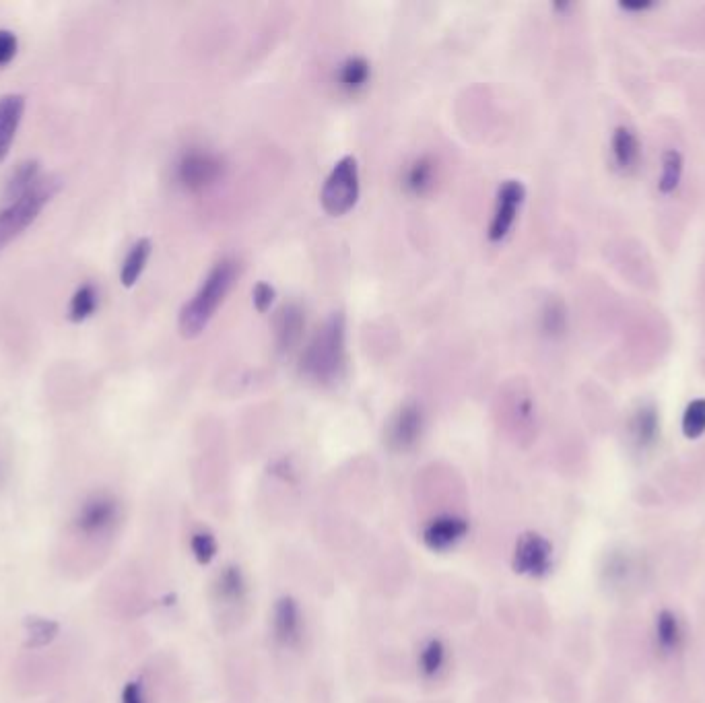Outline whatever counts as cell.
Listing matches in <instances>:
<instances>
[{
  "label": "cell",
  "mask_w": 705,
  "mask_h": 703,
  "mask_svg": "<svg viewBox=\"0 0 705 703\" xmlns=\"http://www.w3.org/2000/svg\"><path fill=\"white\" fill-rule=\"evenodd\" d=\"M235 275H238V262L233 258H221L213 264V269L209 271L205 281L200 283L198 291L180 312L178 326L182 337L194 339L209 326V322L215 318L217 310L225 301L235 281Z\"/></svg>",
  "instance_id": "cell-1"
},
{
  "label": "cell",
  "mask_w": 705,
  "mask_h": 703,
  "mask_svg": "<svg viewBox=\"0 0 705 703\" xmlns=\"http://www.w3.org/2000/svg\"><path fill=\"white\" fill-rule=\"evenodd\" d=\"M345 337L347 332L343 314H332L314 334L304 355H301V372H304V376L320 384L337 382L347 365Z\"/></svg>",
  "instance_id": "cell-2"
},
{
  "label": "cell",
  "mask_w": 705,
  "mask_h": 703,
  "mask_svg": "<svg viewBox=\"0 0 705 703\" xmlns=\"http://www.w3.org/2000/svg\"><path fill=\"white\" fill-rule=\"evenodd\" d=\"M60 186L62 180L58 176H42L25 194L11 200V203L0 211V250H5L40 217L44 207L58 194Z\"/></svg>",
  "instance_id": "cell-3"
},
{
  "label": "cell",
  "mask_w": 705,
  "mask_h": 703,
  "mask_svg": "<svg viewBox=\"0 0 705 703\" xmlns=\"http://www.w3.org/2000/svg\"><path fill=\"white\" fill-rule=\"evenodd\" d=\"M225 172L221 155L207 147H188L174 163V180L186 192H203L215 186Z\"/></svg>",
  "instance_id": "cell-4"
},
{
  "label": "cell",
  "mask_w": 705,
  "mask_h": 703,
  "mask_svg": "<svg viewBox=\"0 0 705 703\" xmlns=\"http://www.w3.org/2000/svg\"><path fill=\"white\" fill-rule=\"evenodd\" d=\"M359 198V165L353 155H347L334 163L332 172L328 174L322 192L320 203L322 209L332 215L341 217L347 215Z\"/></svg>",
  "instance_id": "cell-5"
},
{
  "label": "cell",
  "mask_w": 705,
  "mask_h": 703,
  "mask_svg": "<svg viewBox=\"0 0 705 703\" xmlns=\"http://www.w3.org/2000/svg\"><path fill=\"white\" fill-rule=\"evenodd\" d=\"M122 510L118 499L108 495V493H95L87 497L81 508L75 514V530L87 539H97L104 537V534L112 532L114 526L120 522Z\"/></svg>",
  "instance_id": "cell-6"
},
{
  "label": "cell",
  "mask_w": 705,
  "mask_h": 703,
  "mask_svg": "<svg viewBox=\"0 0 705 703\" xmlns=\"http://www.w3.org/2000/svg\"><path fill=\"white\" fill-rule=\"evenodd\" d=\"M524 200H526V188L522 182L506 180L499 186L493 217L489 223L491 242H503L510 236V231L522 211Z\"/></svg>",
  "instance_id": "cell-7"
},
{
  "label": "cell",
  "mask_w": 705,
  "mask_h": 703,
  "mask_svg": "<svg viewBox=\"0 0 705 703\" xmlns=\"http://www.w3.org/2000/svg\"><path fill=\"white\" fill-rule=\"evenodd\" d=\"M425 427L423 411L417 403L402 405L396 415L390 419L386 429V442L388 448L394 452H409L421 440V433Z\"/></svg>",
  "instance_id": "cell-8"
},
{
  "label": "cell",
  "mask_w": 705,
  "mask_h": 703,
  "mask_svg": "<svg viewBox=\"0 0 705 703\" xmlns=\"http://www.w3.org/2000/svg\"><path fill=\"white\" fill-rule=\"evenodd\" d=\"M553 565V547L551 543L541 537V534L528 532L516 545L514 567L516 572L530 576V578H543L549 574Z\"/></svg>",
  "instance_id": "cell-9"
},
{
  "label": "cell",
  "mask_w": 705,
  "mask_h": 703,
  "mask_svg": "<svg viewBox=\"0 0 705 703\" xmlns=\"http://www.w3.org/2000/svg\"><path fill=\"white\" fill-rule=\"evenodd\" d=\"M468 530V524L462 516L456 514H440L433 516L423 528V541L433 551H446L456 547Z\"/></svg>",
  "instance_id": "cell-10"
},
{
  "label": "cell",
  "mask_w": 705,
  "mask_h": 703,
  "mask_svg": "<svg viewBox=\"0 0 705 703\" xmlns=\"http://www.w3.org/2000/svg\"><path fill=\"white\" fill-rule=\"evenodd\" d=\"M642 157V143L633 126L621 124L613 130L611 137V159L619 174H631L637 170Z\"/></svg>",
  "instance_id": "cell-11"
},
{
  "label": "cell",
  "mask_w": 705,
  "mask_h": 703,
  "mask_svg": "<svg viewBox=\"0 0 705 703\" xmlns=\"http://www.w3.org/2000/svg\"><path fill=\"white\" fill-rule=\"evenodd\" d=\"M301 611L295 605L293 600L283 598L281 602H277L275 613H273V638L279 646L283 648H297L304 640V623H301Z\"/></svg>",
  "instance_id": "cell-12"
},
{
  "label": "cell",
  "mask_w": 705,
  "mask_h": 703,
  "mask_svg": "<svg viewBox=\"0 0 705 703\" xmlns=\"http://www.w3.org/2000/svg\"><path fill=\"white\" fill-rule=\"evenodd\" d=\"M629 438L635 450L648 452L660 438V415L652 403L637 407L629 419Z\"/></svg>",
  "instance_id": "cell-13"
},
{
  "label": "cell",
  "mask_w": 705,
  "mask_h": 703,
  "mask_svg": "<svg viewBox=\"0 0 705 703\" xmlns=\"http://www.w3.org/2000/svg\"><path fill=\"white\" fill-rule=\"evenodd\" d=\"M25 112V95L7 93L0 97V161H5Z\"/></svg>",
  "instance_id": "cell-14"
},
{
  "label": "cell",
  "mask_w": 705,
  "mask_h": 703,
  "mask_svg": "<svg viewBox=\"0 0 705 703\" xmlns=\"http://www.w3.org/2000/svg\"><path fill=\"white\" fill-rule=\"evenodd\" d=\"M685 644V627L675 611H660L654 619V646L662 656L681 652Z\"/></svg>",
  "instance_id": "cell-15"
},
{
  "label": "cell",
  "mask_w": 705,
  "mask_h": 703,
  "mask_svg": "<svg viewBox=\"0 0 705 703\" xmlns=\"http://www.w3.org/2000/svg\"><path fill=\"white\" fill-rule=\"evenodd\" d=\"M438 182V161L429 155L413 159L402 174V188L411 196H425Z\"/></svg>",
  "instance_id": "cell-16"
},
{
  "label": "cell",
  "mask_w": 705,
  "mask_h": 703,
  "mask_svg": "<svg viewBox=\"0 0 705 703\" xmlns=\"http://www.w3.org/2000/svg\"><path fill=\"white\" fill-rule=\"evenodd\" d=\"M334 81H337L341 93L359 95L372 81V66L363 56H349L339 64L337 73H334Z\"/></svg>",
  "instance_id": "cell-17"
},
{
  "label": "cell",
  "mask_w": 705,
  "mask_h": 703,
  "mask_svg": "<svg viewBox=\"0 0 705 703\" xmlns=\"http://www.w3.org/2000/svg\"><path fill=\"white\" fill-rule=\"evenodd\" d=\"M248 596V588L240 567H225L215 580V602L219 607L235 609L242 607Z\"/></svg>",
  "instance_id": "cell-18"
},
{
  "label": "cell",
  "mask_w": 705,
  "mask_h": 703,
  "mask_svg": "<svg viewBox=\"0 0 705 703\" xmlns=\"http://www.w3.org/2000/svg\"><path fill=\"white\" fill-rule=\"evenodd\" d=\"M304 326H306V318H304V312H301V308L295 304L285 306L275 320V334H277L279 351H283V353L291 351L301 341Z\"/></svg>",
  "instance_id": "cell-19"
},
{
  "label": "cell",
  "mask_w": 705,
  "mask_h": 703,
  "mask_svg": "<svg viewBox=\"0 0 705 703\" xmlns=\"http://www.w3.org/2000/svg\"><path fill=\"white\" fill-rule=\"evenodd\" d=\"M685 174V157L679 149H666L660 159V176H658V192L662 196L675 194L681 186Z\"/></svg>",
  "instance_id": "cell-20"
},
{
  "label": "cell",
  "mask_w": 705,
  "mask_h": 703,
  "mask_svg": "<svg viewBox=\"0 0 705 703\" xmlns=\"http://www.w3.org/2000/svg\"><path fill=\"white\" fill-rule=\"evenodd\" d=\"M151 252H153V244L149 238H141L139 242H134L130 246V250L122 262V269H120V281L124 287H132L141 279L143 271L147 269Z\"/></svg>",
  "instance_id": "cell-21"
},
{
  "label": "cell",
  "mask_w": 705,
  "mask_h": 703,
  "mask_svg": "<svg viewBox=\"0 0 705 703\" xmlns=\"http://www.w3.org/2000/svg\"><path fill=\"white\" fill-rule=\"evenodd\" d=\"M448 666V650L440 640H429L419 650V671L425 679H440Z\"/></svg>",
  "instance_id": "cell-22"
},
{
  "label": "cell",
  "mask_w": 705,
  "mask_h": 703,
  "mask_svg": "<svg viewBox=\"0 0 705 703\" xmlns=\"http://www.w3.org/2000/svg\"><path fill=\"white\" fill-rule=\"evenodd\" d=\"M58 623L44 617H27L25 619V646L27 648H46L58 635Z\"/></svg>",
  "instance_id": "cell-23"
},
{
  "label": "cell",
  "mask_w": 705,
  "mask_h": 703,
  "mask_svg": "<svg viewBox=\"0 0 705 703\" xmlns=\"http://www.w3.org/2000/svg\"><path fill=\"white\" fill-rule=\"evenodd\" d=\"M40 161L36 159H29V161H23L15 167V172L11 174L9 182H7V198H9V203L15 198H19L21 194H25L33 184H36L40 180Z\"/></svg>",
  "instance_id": "cell-24"
},
{
  "label": "cell",
  "mask_w": 705,
  "mask_h": 703,
  "mask_svg": "<svg viewBox=\"0 0 705 703\" xmlns=\"http://www.w3.org/2000/svg\"><path fill=\"white\" fill-rule=\"evenodd\" d=\"M541 330L549 339H561L567 332V308L561 299H549L541 312Z\"/></svg>",
  "instance_id": "cell-25"
},
{
  "label": "cell",
  "mask_w": 705,
  "mask_h": 703,
  "mask_svg": "<svg viewBox=\"0 0 705 703\" xmlns=\"http://www.w3.org/2000/svg\"><path fill=\"white\" fill-rule=\"evenodd\" d=\"M97 304H99V295H97V289L91 285V283H85L81 285L73 297H71V306H69V318L73 322H85L87 318H91L97 310Z\"/></svg>",
  "instance_id": "cell-26"
},
{
  "label": "cell",
  "mask_w": 705,
  "mask_h": 703,
  "mask_svg": "<svg viewBox=\"0 0 705 703\" xmlns=\"http://www.w3.org/2000/svg\"><path fill=\"white\" fill-rule=\"evenodd\" d=\"M681 429L687 440H699L705 433V398H695L685 407Z\"/></svg>",
  "instance_id": "cell-27"
},
{
  "label": "cell",
  "mask_w": 705,
  "mask_h": 703,
  "mask_svg": "<svg viewBox=\"0 0 705 703\" xmlns=\"http://www.w3.org/2000/svg\"><path fill=\"white\" fill-rule=\"evenodd\" d=\"M275 297H277L275 287H273V285H268V283H264V281H260V283L254 287V291H252L254 306H256V310H258L260 314H264V312L271 310Z\"/></svg>",
  "instance_id": "cell-28"
},
{
  "label": "cell",
  "mask_w": 705,
  "mask_h": 703,
  "mask_svg": "<svg viewBox=\"0 0 705 703\" xmlns=\"http://www.w3.org/2000/svg\"><path fill=\"white\" fill-rule=\"evenodd\" d=\"M19 42L17 36L9 29H0V66H7L17 54Z\"/></svg>",
  "instance_id": "cell-29"
},
{
  "label": "cell",
  "mask_w": 705,
  "mask_h": 703,
  "mask_svg": "<svg viewBox=\"0 0 705 703\" xmlns=\"http://www.w3.org/2000/svg\"><path fill=\"white\" fill-rule=\"evenodd\" d=\"M192 551H194V555L200 561H209L213 557V551H215L213 539L205 532H196L194 537H192Z\"/></svg>",
  "instance_id": "cell-30"
},
{
  "label": "cell",
  "mask_w": 705,
  "mask_h": 703,
  "mask_svg": "<svg viewBox=\"0 0 705 703\" xmlns=\"http://www.w3.org/2000/svg\"><path fill=\"white\" fill-rule=\"evenodd\" d=\"M122 703H147L143 685L139 681H130L122 689Z\"/></svg>",
  "instance_id": "cell-31"
},
{
  "label": "cell",
  "mask_w": 705,
  "mask_h": 703,
  "mask_svg": "<svg viewBox=\"0 0 705 703\" xmlns=\"http://www.w3.org/2000/svg\"><path fill=\"white\" fill-rule=\"evenodd\" d=\"M654 7L656 3H650V0H623V3H619V9L625 13H646Z\"/></svg>",
  "instance_id": "cell-32"
}]
</instances>
